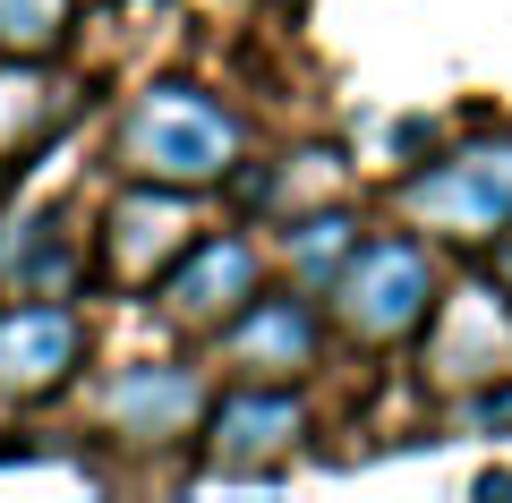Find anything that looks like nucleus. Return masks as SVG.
Instances as JSON below:
<instances>
[{
	"label": "nucleus",
	"instance_id": "nucleus-10",
	"mask_svg": "<svg viewBox=\"0 0 512 503\" xmlns=\"http://www.w3.org/2000/svg\"><path fill=\"white\" fill-rule=\"evenodd\" d=\"M205 410V384L188 367H128L120 384L103 393V427L120 444H180Z\"/></svg>",
	"mask_w": 512,
	"mask_h": 503
},
{
	"label": "nucleus",
	"instance_id": "nucleus-2",
	"mask_svg": "<svg viewBox=\"0 0 512 503\" xmlns=\"http://www.w3.org/2000/svg\"><path fill=\"white\" fill-rule=\"evenodd\" d=\"M333 316L367 350L410 342L436 316V265H427V248H410V239H367V248H350V265L333 273Z\"/></svg>",
	"mask_w": 512,
	"mask_h": 503
},
{
	"label": "nucleus",
	"instance_id": "nucleus-7",
	"mask_svg": "<svg viewBox=\"0 0 512 503\" xmlns=\"http://www.w3.org/2000/svg\"><path fill=\"white\" fill-rule=\"evenodd\" d=\"M265 290V273H256V248L248 239H197V248L180 256V265L154 282V299H163L171 324H197V333H222V324L239 316V307Z\"/></svg>",
	"mask_w": 512,
	"mask_h": 503
},
{
	"label": "nucleus",
	"instance_id": "nucleus-14",
	"mask_svg": "<svg viewBox=\"0 0 512 503\" xmlns=\"http://www.w3.org/2000/svg\"><path fill=\"white\" fill-rule=\"evenodd\" d=\"M495 282L512 290V231H495Z\"/></svg>",
	"mask_w": 512,
	"mask_h": 503
},
{
	"label": "nucleus",
	"instance_id": "nucleus-12",
	"mask_svg": "<svg viewBox=\"0 0 512 503\" xmlns=\"http://www.w3.org/2000/svg\"><path fill=\"white\" fill-rule=\"evenodd\" d=\"M350 248H359V222H350V214H333V205L308 214L291 231V282L299 290H333V273L350 265Z\"/></svg>",
	"mask_w": 512,
	"mask_h": 503
},
{
	"label": "nucleus",
	"instance_id": "nucleus-3",
	"mask_svg": "<svg viewBox=\"0 0 512 503\" xmlns=\"http://www.w3.org/2000/svg\"><path fill=\"white\" fill-rule=\"evenodd\" d=\"M188 248H197L188 188H154V180H137V188H128V197L103 214V231H94V273H103L111 290H154Z\"/></svg>",
	"mask_w": 512,
	"mask_h": 503
},
{
	"label": "nucleus",
	"instance_id": "nucleus-8",
	"mask_svg": "<svg viewBox=\"0 0 512 503\" xmlns=\"http://www.w3.org/2000/svg\"><path fill=\"white\" fill-rule=\"evenodd\" d=\"M86 359L77 307H0V401H52Z\"/></svg>",
	"mask_w": 512,
	"mask_h": 503
},
{
	"label": "nucleus",
	"instance_id": "nucleus-4",
	"mask_svg": "<svg viewBox=\"0 0 512 503\" xmlns=\"http://www.w3.org/2000/svg\"><path fill=\"white\" fill-rule=\"evenodd\" d=\"M308 435V410H299L282 384H239V393L214 401L205 418V461H197V486L214 478H282Z\"/></svg>",
	"mask_w": 512,
	"mask_h": 503
},
{
	"label": "nucleus",
	"instance_id": "nucleus-1",
	"mask_svg": "<svg viewBox=\"0 0 512 503\" xmlns=\"http://www.w3.org/2000/svg\"><path fill=\"white\" fill-rule=\"evenodd\" d=\"M239 162V120L197 86H146L120 120V171L154 188H214Z\"/></svg>",
	"mask_w": 512,
	"mask_h": 503
},
{
	"label": "nucleus",
	"instance_id": "nucleus-9",
	"mask_svg": "<svg viewBox=\"0 0 512 503\" xmlns=\"http://www.w3.org/2000/svg\"><path fill=\"white\" fill-rule=\"evenodd\" d=\"M222 350L248 384H282V376H308L325 359V324H316L308 299H265L256 290L231 324H222Z\"/></svg>",
	"mask_w": 512,
	"mask_h": 503
},
{
	"label": "nucleus",
	"instance_id": "nucleus-5",
	"mask_svg": "<svg viewBox=\"0 0 512 503\" xmlns=\"http://www.w3.org/2000/svg\"><path fill=\"white\" fill-rule=\"evenodd\" d=\"M427 376H436L444 393H478V384L512 376V290H504V282L436 290V324H427Z\"/></svg>",
	"mask_w": 512,
	"mask_h": 503
},
{
	"label": "nucleus",
	"instance_id": "nucleus-6",
	"mask_svg": "<svg viewBox=\"0 0 512 503\" xmlns=\"http://www.w3.org/2000/svg\"><path fill=\"white\" fill-rule=\"evenodd\" d=\"M402 205H410V222H427L444 239L512 231V145H461V154H444L436 171H419L402 188Z\"/></svg>",
	"mask_w": 512,
	"mask_h": 503
},
{
	"label": "nucleus",
	"instance_id": "nucleus-11",
	"mask_svg": "<svg viewBox=\"0 0 512 503\" xmlns=\"http://www.w3.org/2000/svg\"><path fill=\"white\" fill-rule=\"evenodd\" d=\"M69 273H86V256L69 248L60 214H26V222H18V239L0 248V282L18 290V299H35V290H60Z\"/></svg>",
	"mask_w": 512,
	"mask_h": 503
},
{
	"label": "nucleus",
	"instance_id": "nucleus-13",
	"mask_svg": "<svg viewBox=\"0 0 512 503\" xmlns=\"http://www.w3.org/2000/svg\"><path fill=\"white\" fill-rule=\"evenodd\" d=\"M69 43V0H0V60H52Z\"/></svg>",
	"mask_w": 512,
	"mask_h": 503
}]
</instances>
